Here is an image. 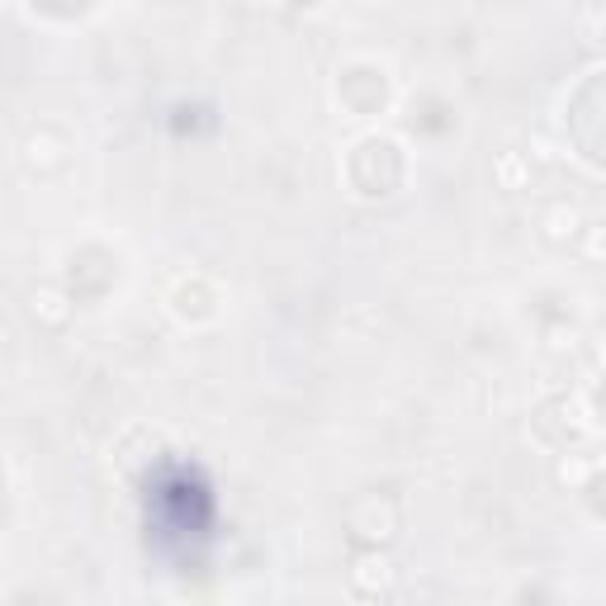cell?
Returning <instances> with one entry per match:
<instances>
[{
  "mask_svg": "<svg viewBox=\"0 0 606 606\" xmlns=\"http://www.w3.org/2000/svg\"><path fill=\"white\" fill-rule=\"evenodd\" d=\"M351 583H356V592H365V597H379V592H389V588H393V564H389V559H384L379 550L356 554Z\"/></svg>",
  "mask_w": 606,
  "mask_h": 606,
  "instance_id": "cell-1",
  "label": "cell"
}]
</instances>
